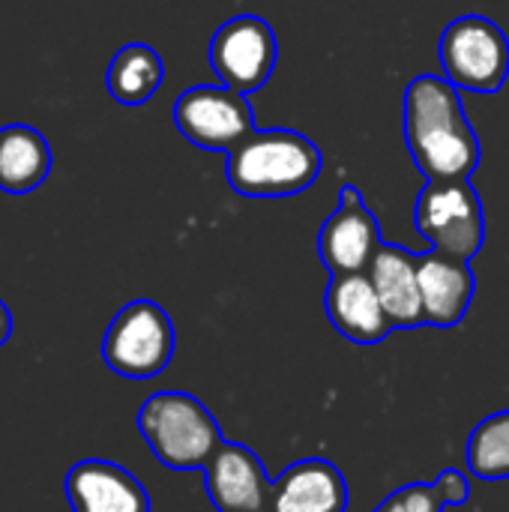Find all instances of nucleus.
<instances>
[{"label":"nucleus","instance_id":"nucleus-1","mask_svg":"<svg viewBox=\"0 0 509 512\" xmlns=\"http://www.w3.org/2000/svg\"><path fill=\"white\" fill-rule=\"evenodd\" d=\"M405 141L426 180H471L480 141L450 78L420 75L405 90Z\"/></svg>","mask_w":509,"mask_h":512},{"label":"nucleus","instance_id":"nucleus-2","mask_svg":"<svg viewBox=\"0 0 509 512\" xmlns=\"http://www.w3.org/2000/svg\"><path fill=\"white\" fill-rule=\"evenodd\" d=\"M321 174V150L294 129L252 132L228 153V183L246 198H285L309 189Z\"/></svg>","mask_w":509,"mask_h":512},{"label":"nucleus","instance_id":"nucleus-3","mask_svg":"<svg viewBox=\"0 0 509 512\" xmlns=\"http://www.w3.org/2000/svg\"><path fill=\"white\" fill-rule=\"evenodd\" d=\"M138 432L150 453L171 471H204L225 444L210 408L183 390L153 393L138 411Z\"/></svg>","mask_w":509,"mask_h":512},{"label":"nucleus","instance_id":"nucleus-4","mask_svg":"<svg viewBox=\"0 0 509 512\" xmlns=\"http://www.w3.org/2000/svg\"><path fill=\"white\" fill-rule=\"evenodd\" d=\"M174 345L177 336L168 312L153 300H132L108 324L102 360L120 378L150 381L168 369Z\"/></svg>","mask_w":509,"mask_h":512},{"label":"nucleus","instance_id":"nucleus-5","mask_svg":"<svg viewBox=\"0 0 509 512\" xmlns=\"http://www.w3.org/2000/svg\"><path fill=\"white\" fill-rule=\"evenodd\" d=\"M417 231L435 252L471 261L486 240V213L471 180H429L414 210Z\"/></svg>","mask_w":509,"mask_h":512},{"label":"nucleus","instance_id":"nucleus-6","mask_svg":"<svg viewBox=\"0 0 509 512\" xmlns=\"http://www.w3.org/2000/svg\"><path fill=\"white\" fill-rule=\"evenodd\" d=\"M441 66L459 90L498 93L509 75L507 33L486 15H462L441 36Z\"/></svg>","mask_w":509,"mask_h":512},{"label":"nucleus","instance_id":"nucleus-7","mask_svg":"<svg viewBox=\"0 0 509 512\" xmlns=\"http://www.w3.org/2000/svg\"><path fill=\"white\" fill-rule=\"evenodd\" d=\"M174 123L195 147L225 153L255 132V114L246 93H237L225 84L189 87L174 102Z\"/></svg>","mask_w":509,"mask_h":512},{"label":"nucleus","instance_id":"nucleus-8","mask_svg":"<svg viewBox=\"0 0 509 512\" xmlns=\"http://www.w3.org/2000/svg\"><path fill=\"white\" fill-rule=\"evenodd\" d=\"M276 57V33L258 15H234L210 39L213 72L225 87L237 93H252L264 87L276 69Z\"/></svg>","mask_w":509,"mask_h":512},{"label":"nucleus","instance_id":"nucleus-9","mask_svg":"<svg viewBox=\"0 0 509 512\" xmlns=\"http://www.w3.org/2000/svg\"><path fill=\"white\" fill-rule=\"evenodd\" d=\"M381 249V228L375 213L363 204V195L348 183L342 201L318 234V255L333 276L366 273Z\"/></svg>","mask_w":509,"mask_h":512},{"label":"nucleus","instance_id":"nucleus-10","mask_svg":"<svg viewBox=\"0 0 509 512\" xmlns=\"http://www.w3.org/2000/svg\"><path fill=\"white\" fill-rule=\"evenodd\" d=\"M204 486L219 512H258L270 504V477L246 444H222L204 465Z\"/></svg>","mask_w":509,"mask_h":512},{"label":"nucleus","instance_id":"nucleus-11","mask_svg":"<svg viewBox=\"0 0 509 512\" xmlns=\"http://www.w3.org/2000/svg\"><path fill=\"white\" fill-rule=\"evenodd\" d=\"M324 309L333 330L354 345H378L396 330L369 273L333 276L324 294Z\"/></svg>","mask_w":509,"mask_h":512},{"label":"nucleus","instance_id":"nucleus-12","mask_svg":"<svg viewBox=\"0 0 509 512\" xmlns=\"http://www.w3.org/2000/svg\"><path fill=\"white\" fill-rule=\"evenodd\" d=\"M72 512H150V495L135 474L105 459H84L66 474Z\"/></svg>","mask_w":509,"mask_h":512},{"label":"nucleus","instance_id":"nucleus-13","mask_svg":"<svg viewBox=\"0 0 509 512\" xmlns=\"http://www.w3.org/2000/svg\"><path fill=\"white\" fill-rule=\"evenodd\" d=\"M345 474L327 459L294 462L270 489V512H348Z\"/></svg>","mask_w":509,"mask_h":512},{"label":"nucleus","instance_id":"nucleus-14","mask_svg":"<svg viewBox=\"0 0 509 512\" xmlns=\"http://www.w3.org/2000/svg\"><path fill=\"white\" fill-rule=\"evenodd\" d=\"M417 273H420V297H423L426 324L444 327V330L462 324L474 300L471 261L432 249L426 255H417Z\"/></svg>","mask_w":509,"mask_h":512},{"label":"nucleus","instance_id":"nucleus-15","mask_svg":"<svg viewBox=\"0 0 509 512\" xmlns=\"http://www.w3.org/2000/svg\"><path fill=\"white\" fill-rule=\"evenodd\" d=\"M366 273H369V279L384 303V312L396 330H414V327L426 324L414 252H408L396 243H381V249L372 258Z\"/></svg>","mask_w":509,"mask_h":512},{"label":"nucleus","instance_id":"nucleus-16","mask_svg":"<svg viewBox=\"0 0 509 512\" xmlns=\"http://www.w3.org/2000/svg\"><path fill=\"white\" fill-rule=\"evenodd\" d=\"M51 144L48 138L27 126L9 123L0 126V192L6 195H30L51 174Z\"/></svg>","mask_w":509,"mask_h":512},{"label":"nucleus","instance_id":"nucleus-17","mask_svg":"<svg viewBox=\"0 0 509 512\" xmlns=\"http://www.w3.org/2000/svg\"><path fill=\"white\" fill-rule=\"evenodd\" d=\"M165 78V63L156 48L144 42H129L123 45L105 72L108 93L120 105H144L162 84Z\"/></svg>","mask_w":509,"mask_h":512},{"label":"nucleus","instance_id":"nucleus-18","mask_svg":"<svg viewBox=\"0 0 509 512\" xmlns=\"http://www.w3.org/2000/svg\"><path fill=\"white\" fill-rule=\"evenodd\" d=\"M468 468L477 480H509V411H495L468 438Z\"/></svg>","mask_w":509,"mask_h":512},{"label":"nucleus","instance_id":"nucleus-19","mask_svg":"<svg viewBox=\"0 0 509 512\" xmlns=\"http://www.w3.org/2000/svg\"><path fill=\"white\" fill-rule=\"evenodd\" d=\"M393 495L402 501V507L408 512H444L450 507V498L438 480L435 483H411Z\"/></svg>","mask_w":509,"mask_h":512},{"label":"nucleus","instance_id":"nucleus-20","mask_svg":"<svg viewBox=\"0 0 509 512\" xmlns=\"http://www.w3.org/2000/svg\"><path fill=\"white\" fill-rule=\"evenodd\" d=\"M438 483L444 486V492H447V498H450V507L468 504V498H471V483H468V477H465L462 471H441V474H438Z\"/></svg>","mask_w":509,"mask_h":512},{"label":"nucleus","instance_id":"nucleus-21","mask_svg":"<svg viewBox=\"0 0 509 512\" xmlns=\"http://www.w3.org/2000/svg\"><path fill=\"white\" fill-rule=\"evenodd\" d=\"M9 336H12V315H9L6 303L0 300V348L9 342Z\"/></svg>","mask_w":509,"mask_h":512},{"label":"nucleus","instance_id":"nucleus-22","mask_svg":"<svg viewBox=\"0 0 509 512\" xmlns=\"http://www.w3.org/2000/svg\"><path fill=\"white\" fill-rule=\"evenodd\" d=\"M372 512H408V510L402 507V501H399L396 495H390L387 501H381V504H378Z\"/></svg>","mask_w":509,"mask_h":512},{"label":"nucleus","instance_id":"nucleus-23","mask_svg":"<svg viewBox=\"0 0 509 512\" xmlns=\"http://www.w3.org/2000/svg\"><path fill=\"white\" fill-rule=\"evenodd\" d=\"M258 512H267V510H258Z\"/></svg>","mask_w":509,"mask_h":512}]
</instances>
